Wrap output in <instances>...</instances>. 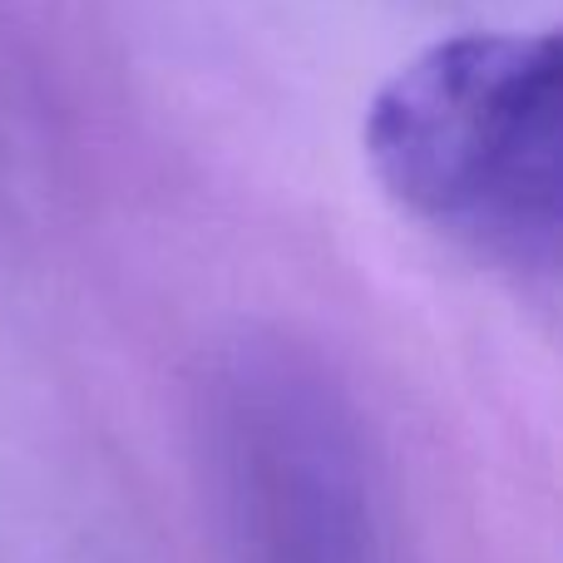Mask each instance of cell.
<instances>
[{"instance_id":"1","label":"cell","mask_w":563,"mask_h":563,"mask_svg":"<svg viewBox=\"0 0 563 563\" xmlns=\"http://www.w3.org/2000/svg\"><path fill=\"white\" fill-rule=\"evenodd\" d=\"M366 158L406 213L509 267H554L563 203L559 35L465 30L376 89Z\"/></svg>"}]
</instances>
